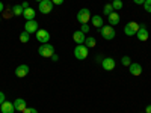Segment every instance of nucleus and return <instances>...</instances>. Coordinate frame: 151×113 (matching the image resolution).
<instances>
[{"label": "nucleus", "instance_id": "20e7f679", "mask_svg": "<svg viewBox=\"0 0 151 113\" xmlns=\"http://www.w3.org/2000/svg\"><path fill=\"white\" fill-rule=\"evenodd\" d=\"M139 24H137L136 21H130L125 24V27H124V33L127 35V36H134L137 33V30H139Z\"/></svg>", "mask_w": 151, "mask_h": 113}, {"label": "nucleus", "instance_id": "473e14b6", "mask_svg": "<svg viewBox=\"0 0 151 113\" xmlns=\"http://www.w3.org/2000/svg\"><path fill=\"white\" fill-rule=\"evenodd\" d=\"M145 113H151V104H150V106H147V109H145Z\"/></svg>", "mask_w": 151, "mask_h": 113}, {"label": "nucleus", "instance_id": "aec40b11", "mask_svg": "<svg viewBox=\"0 0 151 113\" xmlns=\"http://www.w3.org/2000/svg\"><path fill=\"white\" fill-rule=\"evenodd\" d=\"M11 9H12V14L14 15H23V11H24L21 5H15V6H12Z\"/></svg>", "mask_w": 151, "mask_h": 113}, {"label": "nucleus", "instance_id": "a211bd4d", "mask_svg": "<svg viewBox=\"0 0 151 113\" xmlns=\"http://www.w3.org/2000/svg\"><path fill=\"white\" fill-rule=\"evenodd\" d=\"M129 71H130L132 75H141V74H142V67H141L139 64H130Z\"/></svg>", "mask_w": 151, "mask_h": 113}, {"label": "nucleus", "instance_id": "f257e3e1", "mask_svg": "<svg viewBox=\"0 0 151 113\" xmlns=\"http://www.w3.org/2000/svg\"><path fill=\"white\" fill-rule=\"evenodd\" d=\"M38 53H40V56H42V57H52V54H55V47L50 42L42 44V45H40V48H38Z\"/></svg>", "mask_w": 151, "mask_h": 113}, {"label": "nucleus", "instance_id": "4468645a", "mask_svg": "<svg viewBox=\"0 0 151 113\" xmlns=\"http://www.w3.org/2000/svg\"><path fill=\"white\" fill-rule=\"evenodd\" d=\"M14 107H15V112H24L27 109V104L23 98H17L14 101Z\"/></svg>", "mask_w": 151, "mask_h": 113}, {"label": "nucleus", "instance_id": "f3484780", "mask_svg": "<svg viewBox=\"0 0 151 113\" xmlns=\"http://www.w3.org/2000/svg\"><path fill=\"white\" fill-rule=\"evenodd\" d=\"M35 15H36V12H35V9H32L30 6H29L27 9H24V11H23V17L26 18V21L35 20Z\"/></svg>", "mask_w": 151, "mask_h": 113}, {"label": "nucleus", "instance_id": "412c9836", "mask_svg": "<svg viewBox=\"0 0 151 113\" xmlns=\"http://www.w3.org/2000/svg\"><path fill=\"white\" fill-rule=\"evenodd\" d=\"M29 39H30V33H27L26 30H24L23 33H20V41L21 42L26 44V42H29Z\"/></svg>", "mask_w": 151, "mask_h": 113}, {"label": "nucleus", "instance_id": "2eb2a0df", "mask_svg": "<svg viewBox=\"0 0 151 113\" xmlns=\"http://www.w3.org/2000/svg\"><path fill=\"white\" fill-rule=\"evenodd\" d=\"M107 21H109V26H116V24H119L121 21V17L116 14V12H112L110 15H107Z\"/></svg>", "mask_w": 151, "mask_h": 113}, {"label": "nucleus", "instance_id": "0eeeda50", "mask_svg": "<svg viewBox=\"0 0 151 113\" xmlns=\"http://www.w3.org/2000/svg\"><path fill=\"white\" fill-rule=\"evenodd\" d=\"M35 36H36V39L40 41V42H42V44H47L50 41V33L45 29H38V32L35 33Z\"/></svg>", "mask_w": 151, "mask_h": 113}, {"label": "nucleus", "instance_id": "b1692460", "mask_svg": "<svg viewBox=\"0 0 151 113\" xmlns=\"http://www.w3.org/2000/svg\"><path fill=\"white\" fill-rule=\"evenodd\" d=\"M112 6H113V9H121L122 8V2H121V0H113Z\"/></svg>", "mask_w": 151, "mask_h": 113}, {"label": "nucleus", "instance_id": "cd10ccee", "mask_svg": "<svg viewBox=\"0 0 151 113\" xmlns=\"http://www.w3.org/2000/svg\"><path fill=\"white\" fill-rule=\"evenodd\" d=\"M5 101H6V97H5V94H3L2 91H0V106H2Z\"/></svg>", "mask_w": 151, "mask_h": 113}, {"label": "nucleus", "instance_id": "a878e982", "mask_svg": "<svg viewBox=\"0 0 151 113\" xmlns=\"http://www.w3.org/2000/svg\"><path fill=\"white\" fill-rule=\"evenodd\" d=\"M83 33H89V24H82V29H80Z\"/></svg>", "mask_w": 151, "mask_h": 113}, {"label": "nucleus", "instance_id": "c756f323", "mask_svg": "<svg viewBox=\"0 0 151 113\" xmlns=\"http://www.w3.org/2000/svg\"><path fill=\"white\" fill-rule=\"evenodd\" d=\"M52 60H53V62H58V60H59V56H58L56 53H55V54H52Z\"/></svg>", "mask_w": 151, "mask_h": 113}, {"label": "nucleus", "instance_id": "393cba45", "mask_svg": "<svg viewBox=\"0 0 151 113\" xmlns=\"http://www.w3.org/2000/svg\"><path fill=\"white\" fill-rule=\"evenodd\" d=\"M144 9L147 12H151V0H145L144 2Z\"/></svg>", "mask_w": 151, "mask_h": 113}, {"label": "nucleus", "instance_id": "7ed1b4c3", "mask_svg": "<svg viewBox=\"0 0 151 113\" xmlns=\"http://www.w3.org/2000/svg\"><path fill=\"white\" fill-rule=\"evenodd\" d=\"M91 11L88 9V8H83L77 12V21L80 24H88V21H91Z\"/></svg>", "mask_w": 151, "mask_h": 113}, {"label": "nucleus", "instance_id": "ddd939ff", "mask_svg": "<svg viewBox=\"0 0 151 113\" xmlns=\"http://www.w3.org/2000/svg\"><path fill=\"white\" fill-rule=\"evenodd\" d=\"M0 112L2 113H15V107H14V103H9V101H5L2 106H0Z\"/></svg>", "mask_w": 151, "mask_h": 113}, {"label": "nucleus", "instance_id": "f8f14e48", "mask_svg": "<svg viewBox=\"0 0 151 113\" xmlns=\"http://www.w3.org/2000/svg\"><path fill=\"white\" fill-rule=\"evenodd\" d=\"M136 38H137L139 41H142V42L148 41V30H147L145 26H141V27H139V30H137V33H136Z\"/></svg>", "mask_w": 151, "mask_h": 113}, {"label": "nucleus", "instance_id": "6ab92c4d", "mask_svg": "<svg viewBox=\"0 0 151 113\" xmlns=\"http://www.w3.org/2000/svg\"><path fill=\"white\" fill-rule=\"evenodd\" d=\"M95 44H97V39L94 36H88L86 39H85V45L88 47V48H92V47H95Z\"/></svg>", "mask_w": 151, "mask_h": 113}, {"label": "nucleus", "instance_id": "72a5a7b5", "mask_svg": "<svg viewBox=\"0 0 151 113\" xmlns=\"http://www.w3.org/2000/svg\"><path fill=\"white\" fill-rule=\"evenodd\" d=\"M3 9H5V6H3V3H2V2H0V14L3 12Z\"/></svg>", "mask_w": 151, "mask_h": 113}, {"label": "nucleus", "instance_id": "7c9ffc66", "mask_svg": "<svg viewBox=\"0 0 151 113\" xmlns=\"http://www.w3.org/2000/svg\"><path fill=\"white\" fill-rule=\"evenodd\" d=\"M133 2H134L136 5H144V2H145V0H133Z\"/></svg>", "mask_w": 151, "mask_h": 113}, {"label": "nucleus", "instance_id": "dca6fc26", "mask_svg": "<svg viewBox=\"0 0 151 113\" xmlns=\"http://www.w3.org/2000/svg\"><path fill=\"white\" fill-rule=\"evenodd\" d=\"M91 21H92V26L97 27V29H101L104 26V21H103V18L100 17V15H92L91 17Z\"/></svg>", "mask_w": 151, "mask_h": 113}, {"label": "nucleus", "instance_id": "c9c22d12", "mask_svg": "<svg viewBox=\"0 0 151 113\" xmlns=\"http://www.w3.org/2000/svg\"><path fill=\"white\" fill-rule=\"evenodd\" d=\"M109 2H113V0H109Z\"/></svg>", "mask_w": 151, "mask_h": 113}, {"label": "nucleus", "instance_id": "9d476101", "mask_svg": "<svg viewBox=\"0 0 151 113\" xmlns=\"http://www.w3.org/2000/svg\"><path fill=\"white\" fill-rule=\"evenodd\" d=\"M73 39H74V42L77 44V45H80V44H85L86 35H85L82 30H76V32L73 33Z\"/></svg>", "mask_w": 151, "mask_h": 113}, {"label": "nucleus", "instance_id": "6e6552de", "mask_svg": "<svg viewBox=\"0 0 151 113\" xmlns=\"http://www.w3.org/2000/svg\"><path fill=\"white\" fill-rule=\"evenodd\" d=\"M101 67H103L104 71H112V69H115L116 62H115V59H113V57H104L101 60Z\"/></svg>", "mask_w": 151, "mask_h": 113}, {"label": "nucleus", "instance_id": "1a4fd4ad", "mask_svg": "<svg viewBox=\"0 0 151 113\" xmlns=\"http://www.w3.org/2000/svg\"><path fill=\"white\" fill-rule=\"evenodd\" d=\"M29 71H30V68L27 65H20V67L15 68V75L18 79H23V77H26V75L29 74Z\"/></svg>", "mask_w": 151, "mask_h": 113}, {"label": "nucleus", "instance_id": "2f4dec72", "mask_svg": "<svg viewBox=\"0 0 151 113\" xmlns=\"http://www.w3.org/2000/svg\"><path fill=\"white\" fill-rule=\"evenodd\" d=\"M21 6H23V9H27V8H29V3H27V2H23Z\"/></svg>", "mask_w": 151, "mask_h": 113}, {"label": "nucleus", "instance_id": "9b49d317", "mask_svg": "<svg viewBox=\"0 0 151 113\" xmlns=\"http://www.w3.org/2000/svg\"><path fill=\"white\" fill-rule=\"evenodd\" d=\"M24 30H26L27 33H36L38 32V23L35 20L26 21V24H24Z\"/></svg>", "mask_w": 151, "mask_h": 113}, {"label": "nucleus", "instance_id": "c85d7f7f", "mask_svg": "<svg viewBox=\"0 0 151 113\" xmlns=\"http://www.w3.org/2000/svg\"><path fill=\"white\" fill-rule=\"evenodd\" d=\"M52 2H53V5H62L64 0H52Z\"/></svg>", "mask_w": 151, "mask_h": 113}, {"label": "nucleus", "instance_id": "5701e85b", "mask_svg": "<svg viewBox=\"0 0 151 113\" xmlns=\"http://www.w3.org/2000/svg\"><path fill=\"white\" fill-rule=\"evenodd\" d=\"M121 64H122L124 67H130L132 60H130V57H129V56H124V57L121 59Z\"/></svg>", "mask_w": 151, "mask_h": 113}, {"label": "nucleus", "instance_id": "f704fd0d", "mask_svg": "<svg viewBox=\"0 0 151 113\" xmlns=\"http://www.w3.org/2000/svg\"><path fill=\"white\" fill-rule=\"evenodd\" d=\"M35 2H38V3H41V2H42V0H35Z\"/></svg>", "mask_w": 151, "mask_h": 113}, {"label": "nucleus", "instance_id": "423d86ee", "mask_svg": "<svg viewBox=\"0 0 151 113\" xmlns=\"http://www.w3.org/2000/svg\"><path fill=\"white\" fill-rule=\"evenodd\" d=\"M53 2L52 0H42L40 3V12L41 14H50V12L53 11Z\"/></svg>", "mask_w": 151, "mask_h": 113}, {"label": "nucleus", "instance_id": "4be33fe9", "mask_svg": "<svg viewBox=\"0 0 151 113\" xmlns=\"http://www.w3.org/2000/svg\"><path fill=\"white\" fill-rule=\"evenodd\" d=\"M103 12H104L106 15H110L112 12H113V6H112V3H107V5L103 8Z\"/></svg>", "mask_w": 151, "mask_h": 113}, {"label": "nucleus", "instance_id": "39448f33", "mask_svg": "<svg viewBox=\"0 0 151 113\" xmlns=\"http://www.w3.org/2000/svg\"><path fill=\"white\" fill-rule=\"evenodd\" d=\"M100 33H101V36L104 38V39H107V41H110V39H113L115 38V30H113V27L112 26H103L101 29H100Z\"/></svg>", "mask_w": 151, "mask_h": 113}, {"label": "nucleus", "instance_id": "bb28decb", "mask_svg": "<svg viewBox=\"0 0 151 113\" xmlns=\"http://www.w3.org/2000/svg\"><path fill=\"white\" fill-rule=\"evenodd\" d=\"M23 113H38V110H36V109H33V107H27Z\"/></svg>", "mask_w": 151, "mask_h": 113}, {"label": "nucleus", "instance_id": "f03ea898", "mask_svg": "<svg viewBox=\"0 0 151 113\" xmlns=\"http://www.w3.org/2000/svg\"><path fill=\"white\" fill-rule=\"evenodd\" d=\"M88 50H89V48H88L86 45H83V44L76 45V48H74V57L77 60H85L88 57Z\"/></svg>", "mask_w": 151, "mask_h": 113}]
</instances>
